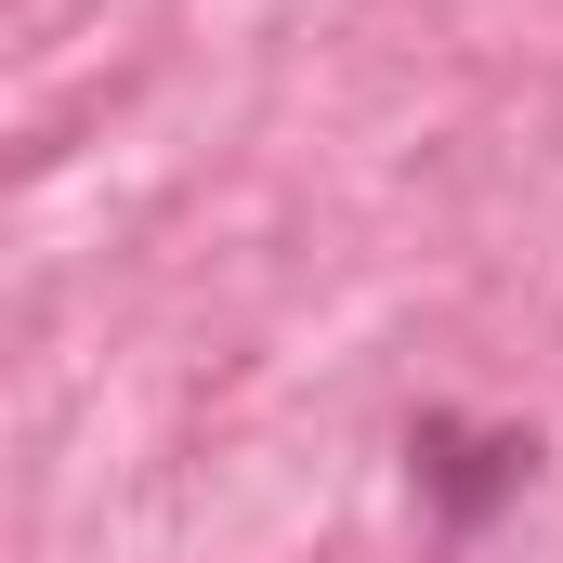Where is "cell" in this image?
Instances as JSON below:
<instances>
[{"label":"cell","mask_w":563,"mask_h":563,"mask_svg":"<svg viewBox=\"0 0 563 563\" xmlns=\"http://www.w3.org/2000/svg\"><path fill=\"white\" fill-rule=\"evenodd\" d=\"M525 472H538V432H511V420L432 407V420L407 432V485H420V511L445 525V538H472L498 498H525Z\"/></svg>","instance_id":"obj_1"}]
</instances>
